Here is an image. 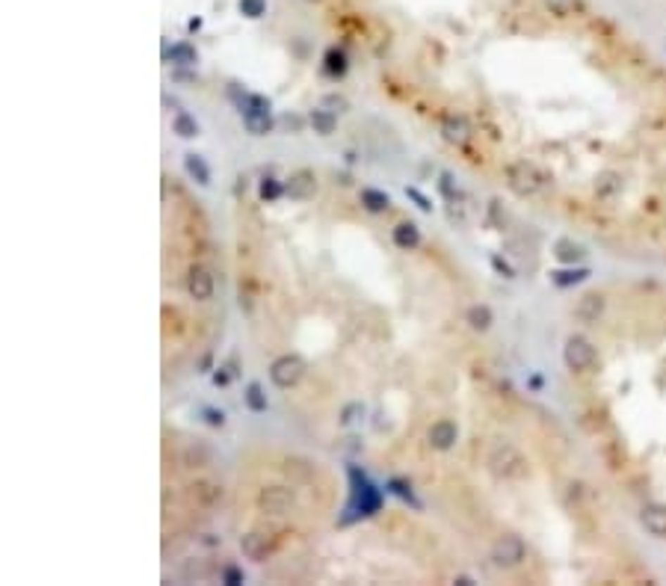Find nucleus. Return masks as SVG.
Masks as SVG:
<instances>
[{
	"instance_id": "nucleus-1",
	"label": "nucleus",
	"mask_w": 666,
	"mask_h": 586,
	"mask_svg": "<svg viewBox=\"0 0 666 586\" xmlns=\"http://www.w3.org/2000/svg\"><path fill=\"white\" fill-rule=\"evenodd\" d=\"M231 98L237 101V110H240V119H243V127L252 134V136H267L276 127V119H273V104L270 98L264 95H255V92H240V83H231Z\"/></svg>"
},
{
	"instance_id": "nucleus-2",
	"label": "nucleus",
	"mask_w": 666,
	"mask_h": 586,
	"mask_svg": "<svg viewBox=\"0 0 666 586\" xmlns=\"http://www.w3.org/2000/svg\"><path fill=\"white\" fill-rule=\"evenodd\" d=\"M504 175H506V187L518 198H530L551 187V175L530 160H513L504 169Z\"/></svg>"
},
{
	"instance_id": "nucleus-3",
	"label": "nucleus",
	"mask_w": 666,
	"mask_h": 586,
	"mask_svg": "<svg viewBox=\"0 0 666 586\" xmlns=\"http://www.w3.org/2000/svg\"><path fill=\"white\" fill-rule=\"evenodd\" d=\"M486 465L492 474L501 480H524L530 474V462L524 459V453L515 445H509V441H498V445L489 450Z\"/></svg>"
},
{
	"instance_id": "nucleus-4",
	"label": "nucleus",
	"mask_w": 666,
	"mask_h": 586,
	"mask_svg": "<svg viewBox=\"0 0 666 586\" xmlns=\"http://www.w3.org/2000/svg\"><path fill=\"white\" fill-rule=\"evenodd\" d=\"M350 480H352V500H350V507L347 512L352 509H359V516L356 518H367V516H373V512L382 507V495L376 485L367 480V474H361L359 468H350Z\"/></svg>"
},
{
	"instance_id": "nucleus-5",
	"label": "nucleus",
	"mask_w": 666,
	"mask_h": 586,
	"mask_svg": "<svg viewBox=\"0 0 666 586\" xmlns=\"http://www.w3.org/2000/svg\"><path fill=\"white\" fill-rule=\"evenodd\" d=\"M489 560L494 568H518L524 560H527V545H524V539L515 536V533H504L492 542V548H489Z\"/></svg>"
},
{
	"instance_id": "nucleus-6",
	"label": "nucleus",
	"mask_w": 666,
	"mask_h": 586,
	"mask_svg": "<svg viewBox=\"0 0 666 586\" xmlns=\"http://www.w3.org/2000/svg\"><path fill=\"white\" fill-rule=\"evenodd\" d=\"M563 362L572 374H587L598 362V352H595V344L587 335H569L563 344Z\"/></svg>"
},
{
	"instance_id": "nucleus-7",
	"label": "nucleus",
	"mask_w": 666,
	"mask_h": 586,
	"mask_svg": "<svg viewBox=\"0 0 666 586\" xmlns=\"http://www.w3.org/2000/svg\"><path fill=\"white\" fill-rule=\"evenodd\" d=\"M305 376V359L302 355H278V359L270 364V382L276 385V388H293V385H300Z\"/></svg>"
},
{
	"instance_id": "nucleus-8",
	"label": "nucleus",
	"mask_w": 666,
	"mask_h": 586,
	"mask_svg": "<svg viewBox=\"0 0 666 586\" xmlns=\"http://www.w3.org/2000/svg\"><path fill=\"white\" fill-rule=\"evenodd\" d=\"M296 504V495L288 485H267V489L258 492V509L267 512V516H285L290 512Z\"/></svg>"
},
{
	"instance_id": "nucleus-9",
	"label": "nucleus",
	"mask_w": 666,
	"mask_h": 586,
	"mask_svg": "<svg viewBox=\"0 0 666 586\" xmlns=\"http://www.w3.org/2000/svg\"><path fill=\"white\" fill-rule=\"evenodd\" d=\"M285 196L293 202H305V198L317 196V175L311 169H296L290 178H285Z\"/></svg>"
},
{
	"instance_id": "nucleus-10",
	"label": "nucleus",
	"mask_w": 666,
	"mask_h": 586,
	"mask_svg": "<svg viewBox=\"0 0 666 586\" xmlns=\"http://www.w3.org/2000/svg\"><path fill=\"white\" fill-rule=\"evenodd\" d=\"M187 293L190 299H196V302H207L210 296H214V276H210V269L202 267V264H196L190 267V273H187Z\"/></svg>"
},
{
	"instance_id": "nucleus-11",
	"label": "nucleus",
	"mask_w": 666,
	"mask_h": 586,
	"mask_svg": "<svg viewBox=\"0 0 666 586\" xmlns=\"http://www.w3.org/2000/svg\"><path fill=\"white\" fill-rule=\"evenodd\" d=\"M427 441H430V447L438 450V453H444L450 447H456V441H459V426L442 418V421H435L430 430H427Z\"/></svg>"
},
{
	"instance_id": "nucleus-12",
	"label": "nucleus",
	"mask_w": 666,
	"mask_h": 586,
	"mask_svg": "<svg viewBox=\"0 0 666 586\" xmlns=\"http://www.w3.org/2000/svg\"><path fill=\"white\" fill-rule=\"evenodd\" d=\"M240 551H243L246 560L252 563H264L267 556L273 554V542L267 533H258V530H252V533H243L240 536Z\"/></svg>"
},
{
	"instance_id": "nucleus-13",
	"label": "nucleus",
	"mask_w": 666,
	"mask_h": 586,
	"mask_svg": "<svg viewBox=\"0 0 666 586\" xmlns=\"http://www.w3.org/2000/svg\"><path fill=\"white\" fill-rule=\"evenodd\" d=\"M640 524L648 536L655 539H666V504H658V500H651L640 509Z\"/></svg>"
},
{
	"instance_id": "nucleus-14",
	"label": "nucleus",
	"mask_w": 666,
	"mask_h": 586,
	"mask_svg": "<svg viewBox=\"0 0 666 586\" xmlns=\"http://www.w3.org/2000/svg\"><path fill=\"white\" fill-rule=\"evenodd\" d=\"M607 308V299L604 293H587V296H580L577 299V305H575V317L580 323H598L601 320V314Z\"/></svg>"
},
{
	"instance_id": "nucleus-15",
	"label": "nucleus",
	"mask_w": 666,
	"mask_h": 586,
	"mask_svg": "<svg viewBox=\"0 0 666 586\" xmlns=\"http://www.w3.org/2000/svg\"><path fill=\"white\" fill-rule=\"evenodd\" d=\"M442 136L450 142V146H465V142L471 139V125H468V119L456 116V113L444 116V122H442Z\"/></svg>"
},
{
	"instance_id": "nucleus-16",
	"label": "nucleus",
	"mask_w": 666,
	"mask_h": 586,
	"mask_svg": "<svg viewBox=\"0 0 666 586\" xmlns=\"http://www.w3.org/2000/svg\"><path fill=\"white\" fill-rule=\"evenodd\" d=\"M391 240L397 249L403 252H415L421 246V228L415 222H397L394 231H391Z\"/></svg>"
},
{
	"instance_id": "nucleus-17",
	"label": "nucleus",
	"mask_w": 666,
	"mask_h": 586,
	"mask_svg": "<svg viewBox=\"0 0 666 586\" xmlns=\"http://www.w3.org/2000/svg\"><path fill=\"white\" fill-rule=\"evenodd\" d=\"M592 273H589V267H580V264H575V267H565V269H554L548 279H551V284L554 288H575V284H584L587 279H589Z\"/></svg>"
},
{
	"instance_id": "nucleus-18",
	"label": "nucleus",
	"mask_w": 666,
	"mask_h": 586,
	"mask_svg": "<svg viewBox=\"0 0 666 586\" xmlns=\"http://www.w3.org/2000/svg\"><path fill=\"white\" fill-rule=\"evenodd\" d=\"M554 258L560 264H565V267H575V264H580L587 258V249L580 246V243H575L572 237H560L554 243Z\"/></svg>"
},
{
	"instance_id": "nucleus-19",
	"label": "nucleus",
	"mask_w": 666,
	"mask_h": 586,
	"mask_svg": "<svg viewBox=\"0 0 666 586\" xmlns=\"http://www.w3.org/2000/svg\"><path fill=\"white\" fill-rule=\"evenodd\" d=\"M163 60L172 63V65H178V68H190V65L198 63V51L190 45V42H175L172 48L163 51Z\"/></svg>"
},
{
	"instance_id": "nucleus-20",
	"label": "nucleus",
	"mask_w": 666,
	"mask_h": 586,
	"mask_svg": "<svg viewBox=\"0 0 666 586\" xmlns=\"http://www.w3.org/2000/svg\"><path fill=\"white\" fill-rule=\"evenodd\" d=\"M308 125L314 127L317 136H332L335 127H338V113L326 110V107H314V110L308 113Z\"/></svg>"
},
{
	"instance_id": "nucleus-21",
	"label": "nucleus",
	"mask_w": 666,
	"mask_h": 586,
	"mask_svg": "<svg viewBox=\"0 0 666 586\" xmlns=\"http://www.w3.org/2000/svg\"><path fill=\"white\" fill-rule=\"evenodd\" d=\"M184 169H187V175L198 184V187H210V166H207V160L202 154H196V151L184 154Z\"/></svg>"
},
{
	"instance_id": "nucleus-22",
	"label": "nucleus",
	"mask_w": 666,
	"mask_h": 586,
	"mask_svg": "<svg viewBox=\"0 0 666 586\" xmlns=\"http://www.w3.org/2000/svg\"><path fill=\"white\" fill-rule=\"evenodd\" d=\"M622 193V175L613 169H604V172L595 175V196L598 198H613Z\"/></svg>"
},
{
	"instance_id": "nucleus-23",
	"label": "nucleus",
	"mask_w": 666,
	"mask_h": 586,
	"mask_svg": "<svg viewBox=\"0 0 666 586\" xmlns=\"http://www.w3.org/2000/svg\"><path fill=\"white\" fill-rule=\"evenodd\" d=\"M465 323H468L474 332H489L492 323H494V311L486 305V302H477L465 311Z\"/></svg>"
},
{
	"instance_id": "nucleus-24",
	"label": "nucleus",
	"mask_w": 666,
	"mask_h": 586,
	"mask_svg": "<svg viewBox=\"0 0 666 586\" xmlns=\"http://www.w3.org/2000/svg\"><path fill=\"white\" fill-rule=\"evenodd\" d=\"M210 447L205 445V441H193V445H187L181 450V465L184 468H202V465H207L210 462Z\"/></svg>"
},
{
	"instance_id": "nucleus-25",
	"label": "nucleus",
	"mask_w": 666,
	"mask_h": 586,
	"mask_svg": "<svg viewBox=\"0 0 666 586\" xmlns=\"http://www.w3.org/2000/svg\"><path fill=\"white\" fill-rule=\"evenodd\" d=\"M361 208L367 213H385L391 208V196L382 193V190H373V187H364L361 190Z\"/></svg>"
},
{
	"instance_id": "nucleus-26",
	"label": "nucleus",
	"mask_w": 666,
	"mask_h": 586,
	"mask_svg": "<svg viewBox=\"0 0 666 586\" xmlns=\"http://www.w3.org/2000/svg\"><path fill=\"white\" fill-rule=\"evenodd\" d=\"M190 495H193V500H198V504L210 507V504H217V500L222 497V485H219V483L202 480V483H193V485H190Z\"/></svg>"
},
{
	"instance_id": "nucleus-27",
	"label": "nucleus",
	"mask_w": 666,
	"mask_h": 586,
	"mask_svg": "<svg viewBox=\"0 0 666 586\" xmlns=\"http://www.w3.org/2000/svg\"><path fill=\"white\" fill-rule=\"evenodd\" d=\"M323 68H326V75H329V77H344L347 68H350L347 53L341 48H329V51H326V56H323Z\"/></svg>"
},
{
	"instance_id": "nucleus-28",
	"label": "nucleus",
	"mask_w": 666,
	"mask_h": 586,
	"mask_svg": "<svg viewBox=\"0 0 666 586\" xmlns=\"http://www.w3.org/2000/svg\"><path fill=\"white\" fill-rule=\"evenodd\" d=\"M243 400H246L249 412H255V414H261V412L270 409V400H267L264 385H261V382H249V385H246V391H243Z\"/></svg>"
},
{
	"instance_id": "nucleus-29",
	"label": "nucleus",
	"mask_w": 666,
	"mask_h": 586,
	"mask_svg": "<svg viewBox=\"0 0 666 586\" xmlns=\"http://www.w3.org/2000/svg\"><path fill=\"white\" fill-rule=\"evenodd\" d=\"M385 492H391V495H397V497H400V500H406L409 507L421 509V500L415 497V489H412V483H406V480H400V477H391V480H385Z\"/></svg>"
},
{
	"instance_id": "nucleus-30",
	"label": "nucleus",
	"mask_w": 666,
	"mask_h": 586,
	"mask_svg": "<svg viewBox=\"0 0 666 586\" xmlns=\"http://www.w3.org/2000/svg\"><path fill=\"white\" fill-rule=\"evenodd\" d=\"M172 134H178L181 139H196L198 136V122L196 116H190V113H175V119H172Z\"/></svg>"
},
{
	"instance_id": "nucleus-31",
	"label": "nucleus",
	"mask_w": 666,
	"mask_h": 586,
	"mask_svg": "<svg viewBox=\"0 0 666 586\" xmlns=\"http://www.w3.org/2000/svg\"><path fill=\"white\" fill-rule=\"evenodd\" d=\"M258 196L264 198V202H278V198L285 196V181H278V178H273V175L261 178V184H258Z\"/></svg>"
},
{
	"instance_id": "nucleus-32",
	"label": "nucleus",
	"mask_w": 666,
	"mask_h": 586,
	"mask_svg": "<svg viewBox=\"0 0 666 586\" xmlns=\"http://www.w3.org/2000/svg\"><path fill=\"white\" fill-rule=\"evenodd\" d=\"M237 9H240L243 18L258 21V18L267 15V0H237Z\"/></svg>"
},
{
	"instance_id": "nucleus-33",
	"label": "nucleus",
	"mask_w": 666,
	"mask_h": 586,
	"mask_svg": "<svg viewBox=\"0 0 666 586\" xmlns=\"http://www.w3.org/2000/svg\"><path fill=\"white\" fill-rule=\"evenodd\" d=\"M545 6L554 12L557 18H569V15H575V12L584 9V4H580V0H545Z\"/></svg>"
},
{
	"instance_id": "nucleus-34",
	"label": "nucleus",
	"mask_w": 666,
	"mask_h": 586,
	"mask_svg": "<svg viewBox=\"0 0 666 586\" xmlns=\"http://www.w3.org/2000/svg\"><path fill=\"white\" fill-rule=\"evenodd\" d=\"M320 107H326V110H332V113H350V98L347 95H341V92H326L323 98H320Z\"/></svg>"
},
{
	"instance_id": "nucleus-35",
	"label": "nucleus",
	"mask_w": 666,
	"mask_h": 586,
	"mask_svg": "<svg viewBox=\"0 0 666 586\" xmlns=\"http://www.w3.org/2000/svg\"><path fill=\"white\" fill-rule=\"evenodd\" d=\"M276 125L281 127V131H288V134H302L305 125H308V119H302L300 113H285V116L276 119Z\"/></svg>"
},
{
	"instance_id": "nucleus-36",
	"label": "nucleus",
	"mask_w": 666,
	"mask_h": 586,
	"mask_svg": "<svg viewBox=\"0 0 666 586\" xmlns=\"http://www.w3.org/2000/svg\"><path fill=\"white\" fill-rule=\"evenodd\" d=\"M364 418V406L359 403V400H352V403H347L341 409V418H338V423L341 426H352V423H359Z\"/></svg>"
},
{
	"instance_id": "nucleus-37",
	"label": "nucleus",
	"mask_w": 666,
	"mask_h": 586,
	"mask_svg": "<svg viewBox=\"0 0 666 586\" xmlns=\"http://www.w3.org/2000/svg\"><path fill=\"white\" fill-rule=\"evenodd\" d=\"M198 414L205 418L207 426H217V430H219V426H225V412L217 409V406H202V409H198Z\"/></svg>"
},
{
	"instance_id": "nucleus-38",
	"label": "nucleus",
	"mask_w": 666,
	"mask_h": 586,
	"mask_svg": "<svg viewBox=\"0 0 666 586\" xmlns=\"http://www.w3.org/2000/svg\"><path fill=\"white\" fill-rule=\"evenodd\" d=\"M222 583H225V586H240V583H246L243 568H237V566H225V568H222Z\"/></svg>"
},
{
	"instance_id": "nucleus-39",
	"label": "nucleus",
	"mask_w": 666,
	"mask_h": 586,
	"mask_svg": "<svg viewBox=\"0 0 666 586\" xmlns=\"http://www.w3.org/2000/svg\"><path fill=\"white\" fill-rule=\"evenodd\" d=\"M492 267H494V273H498L501 279H515L513 264H509L506 258H501V255H492Z\"/></svg>"
},
{
	"instance_id": "nucleus-40",
	"label": "nucleus",
	"mask_w": 666,
	"mask_h": 586,
	"mask_svg": "<svg viewBox=\"0 0 666 586\" xmlns=\"http://www.w3.org/2000/svg\"><path fill=\"white\" fill-rule=\"evenodd\" d=\"M406 196H409V198H412V202L418 205V210H423V213H433V202H430V198L423 196L418 187H406Z\"/></svg>"
},
{
	"instance_id": "nucleus-41",
	"label": "nucleus",
	"mask_w": 666,
	"mask_h": 586,
	"mask_svg": "<svg viewBox=\"0 0 666 586\" xmlns=\"http://www.w3.org/2000/svg\"><path fill=\"white\" fill-rule=\"evenodd\" d=\"M231 367H234V362H231ZM231 367H217L214 370V385H222V388H225V385L231 382V376L237 374V370H231Z\"/></svg>"
},
{
	"instance_id": "nucleus-42",
	"label": "nucleus",
	"mask_w": 666,
	"mask_h": 586,
	"mask_svg": "<svg viewBox=\"0 0 666 586\" xmlns=\"http://www.w3.org/2000/svg\"><path fill=\"white\" fill-rule=\"evenodd\" d=\"M453 184H456V181H453V175H450V172H442V193H444L447 198L456 196V187H453Z\"/></svg>"
},
{
	"instance_id": "nucleus-43",
	"label": "nucleus",
	"mask_w": 666,
	"mask_h": 586,
	"mask_svg": "<svg viewBox=\"0 0 666 586\" xmlns=\"http://www.w3.org/2000/svg\"><path fill=\"white\" fill-rule=\"evenodd\" d=\"M190 33H196V30H202V18H190Z\"/></svg>"
},
{
	"instance_id": "nucleus-44",
	"label": "nucleus",
	"mask_w": 666,
	"mask_h": 586,
	"mask_svg": "<svg viewBox=\"0 0 666 586\" xmlns=\"http://www.w3.org/2000/svg\"><path fill=\"white\" fill-rule=\"evenodd\" d=\"M530 388L539 391V388H542V379H539V376H530Z\"/></svg>"
},
{
	"instance_id": "nucleus-45",
	"label": "nucleus",
	"mask_w": 666,
	"mask_h": 586,
	"mask_svg": "<svg viewBox=\"0 0 666 586\" xmlns=\"http://www.w3.org/2000/svg\"><path fill=\"white\" fill-rule=\"evenodd\" d=\"M453 583H459V586H471L474 580H471V578H456V580H453Z\"/></svg>"
}]
</instances>
